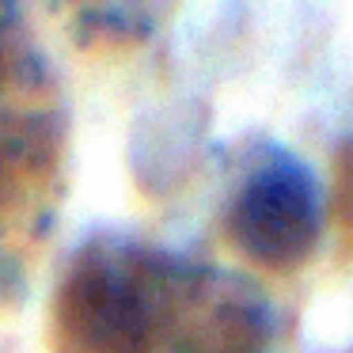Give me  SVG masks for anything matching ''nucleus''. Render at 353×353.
Instances as JSON below:
<instances>
[{
    "label": "nucleus",
    "instance_id": "f257e3e1",
    "mask_svg": "<svg viewBox=\"0 0 353 353\" xmlns=\"http://www.w3.org/2000/svg\"><path fill=\"white\" fill-rule=\"evenodd\" d=\"M224 292V289H221ZM213 270H194L133 243H88L65 270L50 304V353H156L179 323H198L209 353L243 292L221 300Z\"/></svg>",
    "mask_w": 353,
    "mask_h": 353
},
{
    "label": "nucleus",
    "instance_id": "20e7f679",
    "mask_svg": "<svg viewBox=\"0 0 353 353\" xmlns=\"http://www.w3.org/2000/svg\"><path fill=\"white\" fill-rule=\"evenodd\" d=\"M330 216L342 236V243L353 247V133L338 145L334 168H330Z\"/></svg>",
    "mask_w": 353,
    "mask_h": 353
},
{
    "label": "nucleus",
    "instance_id": "f03ea898",
    "mask_svg": "<svg viewBox=\"0 0 353 353\" xmlns=\"http://www.w3.org/2000/svg\"><path fill=\"white\" fill-rule=\"evenodd\" d=\"M224 228L251 266L266 274L300 270L323 232V201L312 171L289 152H270L236 190Z\"/></svg>",
    "mask_w": 353,
    "mask_h": 353
},
{
    "label": "nucleus",
    "instance_id": "39448f33",
    "mask_svg": "<svg viewBox=\"0 0 353 353\" xmlns=\"http://www.w3.org/2000/svg\"><path fill=\"white\" fill-rule=\"evenodd\" d=\"M12 19H16V12L8 8V4H0V84L12 77V57H16V46H12Z\"/></svg>",
    "mask_w": 353,
    "mask_h": 353
},
{
    "label": "nucleus",
    "instance_id": "7ed1b4c3",
    "mask_svg": "<svg viewBox=\"0 0 353 353\" xmlns=\"http://www.w3.org/2000/svg\"><path fill=\"white\" fill-rule=\"evenodd\" d=\"M156 12L133 4H92L72 12V39L84 50H130L152 39Z\"/></svg>",
    "mask_w": 353,
    "mask_h": 353
}]
</instances>
